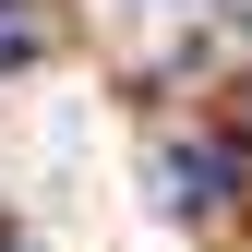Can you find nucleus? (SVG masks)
I'll use <instances>...</instances> for the list:
<instances>
[{
	"label": "nucleus",
	"mask_w": 252,
	"mask_h": 252,
	"mask_svg": "<svg viewBox=\"0 0 252 252\" xmlns=\"http://www.w3.org/2000/svg\"><path fill=\"white\" fill-rule=\"evenodd\" d=\"M168 204H192V216H216V204H228V156H168Z\"/></svg>",
	"instance_id": "f257e3e1"
}]
</instances>
